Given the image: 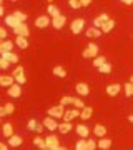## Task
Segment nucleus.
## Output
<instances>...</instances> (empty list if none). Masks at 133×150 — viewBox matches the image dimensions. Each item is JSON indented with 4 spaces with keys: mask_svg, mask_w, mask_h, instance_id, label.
I'll return each instance as SVG.
<instances>
[{
    "mask_svg": "<svg viewBox=\"0 0 133 150\" xmlns=\"http://www.w3.org/2000/svg\"><path fill=\"white\" fill-rule=\"evenodd\" d=\"M0 85L10 88L12 85H15V79H13L12 75H2V77H0Z\"/></svg>",
    "mask_w": 133,
    "mask_h": 150,
    "instance_id": "14",
    "label": "nucleus"
},
{
    "mask_svg": "<svg viewBox=\"0 0 133 150\" xmlns=\"http://www.w3.org/2000/svg\"><path fill=\"white\" fill-rule=\"evenodd\" d=\"M45 142H47V149H50V150H57L60 147L58 137L53 135V134H50L48 137H45Z\"/></svg>",
    "mask_w": 133,
    "mask_h": 150,
    "instance_id": "5",
    "label": "nucleus"
},
{
    "mask_svg": "<svg viewBox=\"0 0 133 150\" xmlns=\"http://www.w3.org/2000/svg\"><path fill=\"white\" fill-rule=\"evenodd\" d=\"M47 10H48V17H52V18H57V17L62 15V13H60V10H58V7L53 5V4H52V5H48Z\"/></svg>",
    "mask_w": 133,
    "mask_h": 150,
    "instance_id": "22",
    "label": "nucleus"
},
{
    "mask_svg": "<svg viewBox=\"0 0 133 150\" xmlns=\"http://www.w3.org/2000/svg\"><path fill=\"white\" fill-rule=\"evenodd\" d=\"M37 120H35V118H30V120H28V123H27V129L28 130H37Z\"/></svg>",
    "mask_w": 133,
    "mask_h": 150,
    "instance_id": "40",
    "label": "nucleus"
},
{
    "mask_svg": "<svg viewBox=\"0 0 133 150\" xmlns=\"http://www.w3.org/2000/svg\"><path fill=\"white\" fill-rule=\"evenodd\" d=\"M73 129V125L70 122H63V123H58V130L62 132V134H68L70 130Z\"/></svg>",
    "mask_w": 133,
    "mask_h": 150,
    "instance_id": "29",
    "label": "nucleus"
},
{
    "mask_svg": "<svg viewBox=\"0 0 133 150\" xmlns=\"http://www.w3.org/2000/svg\"><path fill=\"white\" fill-rule=\"evenodd\" d=\"M48 112V117H53V118H63L65 112H67V108L63 105H55V107H50L47 110Z\"/></svg>",
    "mask_w": 133,
    "mask_h": 150,
    "instance_id": "2",
    "label": "nucleus"
},
{
    "mask_svg": "<svg viewBox=\"0 0 133 150\" xmlns=\"http://www.w3.org/2000/svg\"><path fill=\"white\" fill-rule=\"evenodd\" d=\"M93 135L95 137H100V139L106 137V127H103L101 123H96L95 127H93Z\"/></svg>",
    "mask_w": 133,
    "mask_h": 150,
    "instance_id": "19",
    "label": "nucleus"
},
{
    "mask_svg": "<svg viewBox=\"0 0 133 150\" xmlns=\"http://www.w3.org/2000/svg\"><path fill=\"white\" fill-rule=\"evenodd\" d=\"M75 90H77V93H78L80 97H87L90 93V87H88V83H85V82H80V83L75 85Z\"/></svg>",
    "mask_w": 133,
    "mask_h": 150,
    "instance_id": "8",
    "label": "nucleus"
},
{
    "mask_svg": "<svg viewBox=\"0 0 133 150\" xmlns=\"http://www.w3.org/2000/svg\"><path fill=\"white\" fill-rule=\"evenodd\" d=\"M12 77L15 79V82L18 83V85H23L27 82V79H25V69L23 67H15V70H13V74H12Z\"/></svg>",
    "mask_w": 133,
    "mask_h": 150,
    "instance_id": "3",
    "label": "nucleus"
},
{
    "mask_svg": "<svg viewBox=\"0 0 133 150\" xmlns=\"http://www.w3.org/2000/svg\"><path fill=\"white\" fill-rule=\"evenodd\" d=\"M42 123L45 125V129L50 130L52 134L55 132V130H58V123H57V118H53V117H47Z\"/></svg>",
    "mask_w": 133,
    "mask_h": 150,
    "instance_id": "6",
    "label": "nucleus"
},
{
    "mask_svg": "<svg viewBox=\"0 0 133 150\" xmlns=\"http://www.w3.org/2000/svg\"><path fill=\"white\" fill-rule=\"evenodd\" d=\"M130 82H132V83H133V75H132V77H130Z\"/></svg>",
    "mask_w": 133,
    "mask_h": 150,
    "instance_id": "52",
    "label": "nucleus"
},
{
    "mask_svg": "<svg viewBox=\"0 0 133 150\" xmlns=\"http://www.w3.org/2000/svg\"><path fill=\"white\" fill-rule=\"evenodd\" d=\"M108 20H110V17L106 15V13H101V15H98L95 20H93V27H95V28H101Z\"/></svg>",
    "mask_w": 133,
    "mask_h": 150,
    "instance_id": "13",
    "label": "nucleus"
},
{
    "mask_svg": "<svg viewBox=\"0 0 133 150\" xmlns=\"http://www.w3.org/2000/svg\"><path fill=\"white\" fill-rule=\"evenodd\" d=\"M13 50V42L12 40H5L0 43V52H12Z\"/></svg>",
    "mask_w": 133,
    "mask_h": 150,
    "instance_id": "24",
    "label": "nucleus"
},
{
    "mask_svg": "<svg viewBox=\"0 0 133 150\" xmlns=\"http://www.w3.org/2000/svg\"><path fill=\"white\" fill-rule=\"evenodd\" d=\"M73 100L75 97H62V100H60V105H63V107H67V105H73Z\"/></svg>",
    "mask_w": 133,
    "mask_h": 150,
    "instance_id": "33",
    "label": "nucleus"
},
{
    "mask_svg": "<svg viewBox=\"0 0 133 150\" xmlns=\"http://www.w3.org/2000/svg\"><path fill=\"white\" fill-rule=\"evenodd\" d=\"M73 105H75V108H78V110H83V108L87 107L85 102H83L82 98H75V100H73Z\"/></svg>",
    "mask_w": 133,
    "mask_h": 150,
    "instance_id": "36",
    "label": "nucleus"
},
{
    "mask_svg": "<svg viewBox=\"0 0 133 150\" xmlns=\"http://www.w3.org/2000/svg\"><path fill=\"white\" fill-rule=\"evenodd\" d=\"M91 115H93V108H91V107H85L83 110H82V113H80V118H82V120H88Z\"/></svg>",
    "mask_w": 133,
    "mask_h": 150,
    "instance_id": "28",
    "label": "nucleus"
},
{
    "mask_svg": "<svg viewBox=\"0 0 133 150\" xmlns=\"http://www.w3.org/2000/svg\"><path fill=\"white\" fill-rule=\"evenodd\" d=\"M10 62H8V60H5V59H0V67H2V69L4 70H7L8 69V67H10Z\"/></svg>",
    "mask_w": 133,
    "mask_h": 150,
    "instance_id": "42",
    "label": "nucleus"
},
{
    "mask_svg": "<svg viewBox=\"0 0 133 150\" xmlns=\"http://www.w3.org/2000/svg\"><path fill=\"white\" fill-rule=\"evenodd\" d=\"M75 130H77L78 137H82V139H85V137H88V135H90V129H88L87 125H83V123H78Z\"/></svg>",
    "mask_w": 133,
    "mask_h": 150,
    "instance_id": "18",
    "label": "nucleus"
},
{
    "mask_svg": "<svg viewBox=\"0 0 133 150\" xmlns=\"http://www.w3.org/2000/svg\"><path fill=\"white\" fill-rule=\"evenodd\" d=\"M13 17H17V18H18V20L22 22V23H27V18H28V17L25 15V13H23V12H13Z\"/></svg>",
    "mask_w": 133,
    "mask_h": 150,
    "instance_id": "35",
    "label": "nucleus"
},
{
    "mask_svg": "<svg viewBox=\"0 0 133 150\" xmlns=\"http://www.w3.org/2000/svg\"><path fill=\"white\" fill-rule=\"evenodd\" d=\"M12 135H15L13 134V127H12V123H4V137H7V139H10Z\"/></svg>",
    "mask_w": 133,
    "mask_h": 150,
    "instance_id": "26",
    "label": "nucleus"
},
{
    "mask_svg": "<svg viewBox=\"0 0 133 150\" xmlns=\"http://www.w3.org/2000/svg\"><path fill=\"white\" fill-rule=\"evenodd\" d=\"M5 25H8V27H12L13 30H15L18 25H22V22L17 18V17H13V13H10L8 17H5Z\"/></svg>",
    "mask_w": 133,
    "mask_h": 150,
    "instance_id": "16",
    "label": "nucleus"
},
{
    "mask_svg": "<svg viewBox=\"0 0 133 150\" xmlns=\"http://www.w3.org/2000/svg\"><path fill=\"white\" fill-rule=\"evenodd\" d=\"M0 59H5V60H8L10 64H18V55L17 54H13V52H0Z\"/></svg>",
    "mask_w": 133,
    "mask_h": 150,
    "instance_id": "10",
    "label": "nucleus"
},
{
    "mask_svg": "<svg viewBox=\"0 0 133 150\" xmlns=\"http://www.w3.org/2000/svg\"><path fill=\"white\" fill-rule=\"evenodd\" d=\"M0 38L5 42V38H7V30H5V28H0Z\"/></svg>",
    "mask_w": 133,
    "mask_h": 150,
    "instance_id": "44",
    "label": "nucleus"
},
{
    "mask_svg": "<svg viewBox=\"0 0 133 150\" xmlns=\"http://www.w3.org/2000/svg\"><path fill=\"white\" fill-rule=\"evenodd\" d=\"M7 93H8V97L18 98V97L22 95V85H18V83H15V85H12L10 88H7Z\"/></svg>",
    "mask_w": 133,
    "mask_h": 150,
    "instance_id": "15",
    "label": "nucleus"
},
{
    "mask_svg": "<svg viewBox=\"0 0 133 150\" xmlns=\"http://www.w3.org/2000/svg\"><path fill=\"white\" fill-rule=\"evenodd\" d=\"M83 59H93L95 60L98 57V45L96 43H88V47L83 50V54H82Z\"/></svg>",
    "mask_w": 133,
    "mask_h": 150,
    "instance_id": "1",
    "label": "nucleus"
},
{
    "mask_svg": "<svg viewBox=\"0 0 133 150\" xmlns=\"http://www.w3.org/2000/svg\"><path fill=\"white\" fill-rule=\"evenodd\" d=\"M80 113H82V110H78V108H67V112L63 115V120L65 122H72L73 118L80 117Z\"/></svg>",
    "mask_w": 133,
    "mask_h": 150,
    "instance_id": "7",
    "label": "nucleus"
},
{
    "mask_svg": "<svg viewBox=\"0 0 133 150\" xmlns=\"http://www.w3.org/2000/svg\"><path fill=\"white\" fill-rule=\"evenodd\" d=\"M123 90H125V95L127 97H133V83L132 82H128L123 85Z\"/></svg>",
    "mask_w": 133,
    "mask_h": 150,
    "instance_id": "34",
    "label": "nucleus"
},
{
    "mask_svg": "<svg viewBox=\"0 0 133 150\" xmlns=\"http://www.w3.org/2000/svg\"><path fill=\"white\" fill-rule=\"evenodd\" d=\"M122 4H125V5H132V4H133V0H123Z\"/></svg>",
    "mask_w": 133,
    "mask_h": 150,
    "instance_id": "49",
    "label": "nucleus"
},
{
    "mask_svg": "<svg viewBox=\"0 0 133 150\" xmlns=\"http://www.w3.org/2000/svg\"><path fill=\"white\" fill-rule=\"evenodd\" d=\"M98 72H101V74H110V72H112V65L106 62V64H103L100 69H98Z\"/></svg>",
    "mask_w": 133,
    "mask_h": 150,
    "instance_id": "38",
    "label": "nucleus"
},
{
    "mask_svg": "<svg viewBox=\"0 0 133 150\" xmlns=\"http://www.w3.org/2000/svg\"><path fill=\"white\" fill-rule=\"evenodd\" d=\"M65 23H67V17L65 15H60V17H57V18H52V25H53V28H57V30L63 28Z\"/></svg>",
    "mask_w": 133,
    "mask_h": 150,
    "instance_id": "17",
    "label": "nucleus"
},
{
    "mask_svg": "<svg viewBox=\"0 0 133 150\" xmlns=\"http://www.w3.org/2000/svg\"><path fill=\"white\" fill-rule=\"evenodd\" d=\"M68 5L72 7V8H80V7H82L78 0H68Z\"/></svg>",
    "mask_w": 133,
    "mask_h": 150,
    "instance_id": "43",
    "label": "nucleus"
},
{
    "mask_svg": "<svg viewBox=\"0 0 133 150\" xmlns=\"http://www.w3.org/2000/svg\"><path fill=\"white\" fill-rule=\"evenodd\" d=\"M0 150H8V144H4V142H2V144H0Z\"/></svg>",
    "mask_w": 133,
    "mask_h": 150,
    "instance_id": "47",
    "label": "nucleus"
},
{
    "mask_svg": "<svg viewBox=\"0 0 133 150\" xmlns=\"http://www.w3.org/2000/svg\"><path fill=\"white\" fill-rule=\"evenodd\" d=\"M23 144V139L22 137H18V135H12L10 139H8V145L10 147H18V145Z\"/></svg>",
    "mask_w": 133,
    "mask_h": 150,
    "instance_id": "23",
    "label": "nucleus"
},
{
    "mask_svg": "<svg viewBox=\"0 0 133 150\" xmlns=\"http://www.w3.org/2000/svg\"><path fill=\"white\" fill-rule=\"evenodd\" d=\"M15 45L18 48H27L28 47V38L27 37H17L15 38Z\"/></svg>",
    "mask_w": 133,
    "mask_h": 150,
    "instance_id": "27",
    "label": "nucleus"
},
{
    "mask_svg": "<svg viewBox=\"0 0 133 150\" xmlns=\"http://www.w3.org/2000/svg\"><path fill=\"white\" fill-rule=\"evenodd\" d=\"M75 150H88V144H87V139H80L77 144H75Z\"/></svg>",
    "mask_w": 133,
    "mask_h": 150,
    "instance_id": "31",
    "label": "nucleus"
},
{
    "mask_svg": "<svg viewBox=\"0 0 133 150\" xmlns=\"http://www.w3.org/2000/svg\"><path fill=\"white\" fill-rule=\"evenodd\" d=\"M43 129H45V125H43V123H38V125H37V130H35V132H37V134H42Z\"/></svg>",
    "mask_w": 133,
    "mask_h": 150,
    "instance_id": "45",
    "label": "nucleus"
},
{
    "mask_svg": "<svg viewBox=\"0 0 133 150\" xmlns=\"http://www.w3.org/2000/svg\"><path fill=\"white\" fill-rule=\"evenodd\" d=\"M5 115H7L5 108H4V107H0V117H5Z\"/></svg>",
    "mask_w": 133,
    "mask_h": 150,
    "instance_id": "48",
    "label": "nucleus"
},
{
    "mask_svg": "<svg viewBox=\"0 0 133 150\" xmlns=\"http://www.w3.org/2000/svg\"><path fill=\"white\" fill-rule=\"evenodd\" d=\"M83 27H85V20H83V18H75V20L72 22V25H70V30H72V33L78 35V33L83 30Z\"/></svg>",
    "mask_w": 133,
    "mask_h": 150,
    "instance_id": "4",
    "label": "nucleus"
},
{
    "mask_svg": "<svg viewBox=\"0 0 133 150\" xmlns=\"http://www.w3.org/2000/svg\"><path fill=\"white\" fill-rule=\"evenodd\" d=\"M50 23H52V20H50L48 15H40V17H37V20H35V27L45 28V27H48Z\"/></svg>",
    "mask_w": 133,
    "mask_h": 150,
    "instance_id": "9",
    "label": "nucleus"
},
{
    "mask_svg": "<svg viewBox=\"0 0 133 150\" xmlns=\"http://www.w3.org/2000/svg\"><path fill=\"white\" fill-rule=\"evenodd\" d=\"M103 64H106V59H105V57H96V59L93 60V65H95L96 69H100Z\"/></svg>",
    "mask_w": 133,
    "mask_h": 150,
    "instance_id": "37",
    "label": "nucleus"
},
{
    "mask_svg": "<svg viewBox=\"0 0 133 150\" xmlns=\"http://www.w3.org/2000/svg\"><path fill=\"white\" fill-rule=\"evenodd\" d=\"M53 75H57V77H60V79H63V77H67V70H65L63 67L57 65V67H53Z\"/></svg>",
    "mask_w": 133,
    "mask_h": 150,
    "instance_id": "30",
    "label": "nucleus"
},
{
    "mask_svg": "<svg viewBox=\"0 0 133 150\" xmlns=\"http://www.w3.org/2000/svg\"><path fill=\"white\" fill-rule=\"evenodd\" d=\"M90 4H91L90 0H80V5H82V7H88Z\"/></svg>",
    "mask_w": 133,
    "mask_h": 150,
    "instance_id": "46",
    "label": "nucleus"
},
{
    "mask_svg": "<svg viewBox=\"0 0 133 150\" xmlns=\"http://www.w3.org/2000/svg\"><path fill=\"white\" fill-rule=\"evenodd\" d=\"M120 92H122V85L120 83H110L106 87V95H110V97H117Z\"/></svg>",
    "mask_w": 133,
    "mask_h": 150,
    "instance_id": "12",
    "label": "nucleus"
},
{
    "mask_svg": "<svg viewBox=\"0 0 133 150\" xmlns=\"http://www.w3.org/2000/svg\"><path fill=\"white\" fill-rule=\"evenodd\" d=\"M43 150H50V149H43Z\"/></svg>",
    "mask_w": 133,
    "mask_h": 150,
    "instance_id": "53",
    "label": "nucleus"
},
{
    "mask_svg": "<svg viewBox=\"0 0 133 150\" xmlns=\"http://www.w3.org/2000/svg\"><path fill=\"white\" fill-rule=\"evenodd\" d=\"M33 144L37 145V147H40V150L47 149V142H45V139H42V137H35V139H33Z\"/></svg>",
    "mask_w": 133,
    "mask_h": 150,
    "instance_id": "32",
    "label": "nucleus"
},
{
    "mask_svg": "<svg viewBox=\"0 0 133 150\" xmlns=\"http://www.w3.org/2000/svg\"><path fill=\"white\" fill-rule=\"evenodd\" d=\"M113 28H115V20H112V18H110V20L106 22V23L100 28V30H101L103 33H110V32L113 30Z\"/></svg>",
    "mask_w": 133,
    "mask_h": 150,
    "instance_id": "25",
    "label": "nucleus"
},
{
    "mask_svg": "<svg viewBox=\"0 0 133 150\" xmlns=\"http://www.w3.org/2000/svg\"><path fill=\"white\" fill-rule=\"evenodd\" d=\"M110 147H112V140H110V139L103 137V139L98 140V149H101V150H108Z\"/></svg>",
    "mask_w": 133,
    "mask_h": 150,
    "instance_id": "21",
    "label": "nucleus"
},
{
    "mask_svg": "<svg viewBox=\"0 0 133 150\" xmlns=\"http://www.w3.org/2000/svg\"><path fill=\"white\" fill-rule=\"evenodd\" d=\"M13 32H15L17 37H27V38H28V35H30V30H28V25H27V23H22V25H18V27H17Z\"/></svg>",
    "mask_w": 133,
    "mask_h": 150,
    "instance_id": "11",
    "label": "nucleus"
},
{
    "mask_svg": "<svg viewBox=\"0 0 133 150\" xmlns=\"http://www.w3.org/2000/svg\"><path fill=\"white\" fill-rule=\"evenodd\" d=\"M4 108H5V112H7V115H10V113H13L15 112V105H13V103H5V105H4Z\"/></svg>",
    "mask_w": 133,
    "mask_h": 150,
    "instance_id": "39",
    "label": "nucleus"
},
{
    "mask_svg": "<svg viewBox=\"0 0 133 150\" xmlns=\"http://www.w3.org/2000/svg\"><path fill=\"white\" fill-rule=\"evenodd\" d=\"M57 150H67V149H65V147H58Z\"/></svg>",
    "mask_w": 133,
    "mask_h": 150,
    "instance_id": "51",
    "label": "nucleus"
},
{
    "mask_svg": "<svg viewBox=\"0 0 133 150\" xmlns=\"http://www.w3.org/2000/svg\"><path fill=\"white\" fill-rule=\"evenodd\" d=\"M87 144H88V150H95L98 147V142H95L93 139H87Z\"/></svg>",
    "mask_w": 133,
    "mask_h": 150,
    "instance_id": "41",
    "label": "nucleus"
},
{
    "mask_svg": "<svg viewBox=\"0 0 133 150\" xmlns=\"http://www.w3.org/2000/svg\"><path fill=\"white\" fill-rule=\"evenodd\" d=\"M101 33H103V32H101L100 28H95V27H91V28H88V30L85 32V35H87L88 38H98V37L101 35Z\"/></svg>",
    "mask_w": 133,
    "mask_h": 150,
    "instance_id": "20",
    "label": "nucleus"
},
{
    "mask_svg": "<svg viewBox=\"0 0 133 150\" xmlns=\"http://www.w3.org/2000/svg\"><path fill=\"white\" fill-rule=\"evenodd\" d=\"M128 122H132V123H133V113H132V115H128Z\"/></svg>",
    "mask_w": 133,
    "mask_h": 150,
    "instance_id": "50",
    "label": "nucleus"
}]
</instances>
